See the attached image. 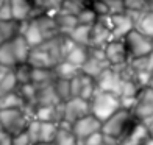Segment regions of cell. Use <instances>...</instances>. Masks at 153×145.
Instances as JSON below:
<instances>
[{
	"mask_svg": "<svg viewBox=\"0 0 153 145\" xmlns=\"http://www.w3.org/2000/svg\"><path fill=\"white\" fill-rule=\"evenodd\" d=\"M55 80H56V77L53 73V67L52 69H33L31 70V83L36 87L52 84Z\"/></svg>",
	"mask_w": 153,
	"mask_h": 145,
	"instance_id": "7402d4cb",
	"label": "cell"
},
{
	"mask_svg": "<svg viewBox=\"0 0 153 145\" xmlns=\"http://www.w3.org/2000/svg\"><path fill=\"white\" fill-rule=\"evenodd\" d=\"M24 106H25V101L22 100V97L19 95L17 91L0 97V109H14V108L24 109Z\"/></svg>",
	"mask_w": 153,
	"mask_h": 145,
	"instance_id": "f1b7e54d",
	"label": "cell"
},
{
	"mask_svg": "<svg viewBox=\"0 0 153 145\" xmlns=\"http://www.w3.org/2000/svg\"><path fill=\"white\" fill-rule=\"evenodd\" d=\"M88 114H91L89 111V101L83 100L80 97H72L66 101H61V125L71 127L75 120L81 119Z\"/></svg>",
	"mask_w": 153,
	"mask_h": 145,
	"instance_id": "5b68a950",
	"label": "cell"
},
{
	"mask_svg": "<svg viewBox=\"0 0 153 145\" xmlns=\"http://www.w3.org/2000/svg\"><path fill=\"white\" fill-rule=\"evenodd\" d=\"M59 129V123L56 122H41V142L52 144Z\"/></svg>",
	"mask_w": 153,
	"mask_h": 145,
	"instance_id": "1f68e13d",
	"label": "cell"
},
{
	"mask_svg": "<svg viewBox=\"0 0 153 145\" xmlns=\"http://www.w3.org/2000/svg\"><path fill=\"white\" fill-rule=\"evenodd\" d=\"M89 6L94 10L97 17H106V16H109V10H108V6H106V3L103 2V0H95V2H91Z\"/></svg>",
	"mask_w": 153,
	"mask_h": 145,
	"instance_id": "74e56055",
	"label": "cell"
},
{
	"mask_svg": "<svg viewBox=\"0 0 153 145\" xmlns=\"http://www.w3.org/2000/svg\"><path fill=\"white\" fill-rule=\"evenodd\" d=\"M10 139L11 137L8 134H5L2 131V128H0V145H10Z\"/></svg>",
	"mask_w": 153,
	"mask_h": 145,
	"instance_id": "bcb514c9",
	"label": "cell"
},
{
	"mask_svg": "<svg viewBox=\"0 0 153 145\" xmlns=\"http://www.w3.org/2000/svg\"><path fill=\"white\" fill-rule=\"evenodd\" d=\"M50 145H78V142H76L75 136L72 134L71 127L61 125L59 123V129H58V133Z\"/></svg>",
	"mask_w": 153,
	"mask_h": 145,
	"instance_id": "83f0119b",
	"label": "cell"
},
{
	"mask_svg": "<svg viewBox=\"0 0 153 145\" xmlns=\"http://www.w3.org/2000/svg\"><path fill=\"white\" fill-rule=\"evenodd\" d=\"M31 145H50V144H45V142H36V144H31Z\"/></svg>",
	"mask_w": 153,
	"mask_h": 145,
	"instance_id": "c3c4849f",
	"label": "cell"
},
{
	"mask_svg": "<svg viewBox=\"0 0 153 145\" xmlns=\"http://www.w3.org/2000/svg\"><path fill=\"white\" fill-rule=\"evenodd\" d=\"M30 119H33V117H30L22 108L0 109V128L10 137L24 133Z\"/></svg>",
	"mask_w": 153,
	"mask_h": 145,
	"instance_id": "3957f363",
	"label": "cell"
},
{
	"mask_svg": "<svg viewBox=\"0 0 153 145\" xmlns=\"http://www.w3.org/2000/svg\"><path fill=\"white\" fill-rule=\"evenodd\" d=\"M149 139H152V137L149 136L145 127L142 125L141 122H139L137 125L134 127V129L128 134V137H127V139H125L120 145H142L144 142H147Z\"/></svg>",
	"mask_w": 153,
	"mask_h": 145,
	"instance_id": "603a6c76",
	"label": "cell"
},
{
	"mask_svg": "<svg viewBox=\"0 0 153 145\" xmlns=\"http://www.w3.org/2000/svg\"><path fill=\"white\" fill-rule=\"evenodd\" d=\"M17 87H19V83L14 77V73H13V69H11V70L3 77V80L0 81V97L5 95V94L17 91Z\"/></svg>",
	"mask_w": 153,
	"mask_h": 145,
	"instance_id": "836d02e7",
	"label": "cell"
},
{
	"mask_svg": "<svg viewBox=\"0 0 153 145\" xmlns=\"http://www.w3.org/2000/svg\"><path fill=\"white\" fill-rule=\"evenodd\" d=\"M17 34H20V22L19 20H14V19L0 20V36L5 41H11Z\"/></svg>",
	"mask_w": 153,
	"mask_h": 145,
	"instance_id": "4316f807",
	"label": "cell"
},
{
	"mask_svg": "<svg viewBox=\"0 0 153 145\" xmlns=\"http://www.w3.org/2000/svg\"><path fill=\"white\" fill-rule=\"evenodd\" d=\"M111 30V38L113 39H123L127 34L134 28L133 19L127 11L120 14H109L105 17Z\"/></svg>",
	"mask_w": 153,
	"mask_h": 145,
	"instance_id": "ba28073f",
	"label": "cell"
},
{
	"mask_svg": "<svg viewBox=\"0 0 153 145\" xmlns=\"http://www.w3.org/2000/svg\"><path fill=\"white\" fill-rule=\"evenodd\" d=\"M102 144H105V141H103V134H102V131H97V133L86 137L85 141H81L78 145H102Z\"/></svg>",
	"mask_w": 153,
	"mask_h": 145,
	"instance_id": "ab89813d",
	"label": "cell"
},
{
	"mask_svg": "<svg viewBox=\"0 0 153 145\" xmlns=\"http://www.w3.org/2000/svg\"><path fill=\"white\" fill-rule=\"evenodd\" d=\"M10 19H13L10 2L8 0H3L2 5H0V20H10Z\"/></svg>",
	"mask_w": 153,
	"mask_h": 145,
	"instance_id": "7bdbcfd3",
	"label": "cell"
},
{
	"mask_svg": "<svg viewBox=\"0 0 153 145\" xmlns=\"http://www.w3.org/2000/svg\"><path fill=\"white\" fill-rule=\"evenodd\" d=\"M20 34L24 36L27 44H28L31 48L39 47L45 41L42 33H41V30H39V27L36 25V22H34L33 19L22 20V22H20Z\"/></svg>",
	"mask_w": 153,
	"mask_h": 145,
	"instance_id": "4fadbf2b",
	"label": "cell"
},
{
	"mask_svg": "<svg viewBox=\"0 0 153 145\" xmlns=\"http://www.w3.org/2000/svg\"><path fill=\"white\" fill-rule=\"evenodd\" d=\"M74 45H75V42L69 36H61V55H62V59H64L66 55L74 48Z\"/></svg>",
	"mask_w": 153,
	"mask_h": 145,
	"instance_id": "60d3db41",
	"label": "cell"
},
{
	"mask_svg": "<svg viewBox=\"0 0 153 145\" xmlns=\"http://www.w3.org/2000/svg\"><path fill=\"white\" fill-rule=\"evenodd\" d=\"M89 5H91L89 0H64V2L61 3L59 11H64V13H67V14L76 16L83 8H86V6H89Z\"/></svg>",
	"mask_w": 153,
	"mask_h": 145,
	"instance_id": "d6a6232c",
	"label": "cell"
},
{
	"mask_svg": "<svg viewBox=\"0 0 153 145\" xmlns=\"http://www.w3.org/2000/svg\"><path fill=\"white\" fill-rule=\"evenodd\" d=\"M91 27H92V25H80V24H78L71 33H69V38H71L75 44L89 47V38H91Z\"/></svg>",
	"mask_w": 153,
	"mask_h": 145,
	"instance_id": "d4e9b609",
	"label": "cell"
},
{
	"mask_svg": "<svg viewBox=\"0 0 153 145\" xmlns=\"http://www.w3.org/2000/svg\"><path fill=\"white\" fill-rule=\"evenodd\" d=\"M128 14L131 16V19H133L134 30H137L139 33H142L144 36L153 39V10L128 13Z\"/></svg>",
	"mask_w": 153,
	"mask_h": 145,
	"instance_id": "7c38bea8",
	"label": "cell"
},
{
	"mask_svg": "<svg viewBox=\"0 0 153 145\" xmlns=\"http://www.w3.org/2000/svg\"><path fill=\"white\" fill-rule=\"evenodd\" d=\"M2 2H3V0H0V5H2Z\"/></svg>",
	"mask_w": 153,
	"mask_h": 145,
	"instance_id": "816d5d0a",
	"label": "cell"
},
{
	"mask_svg": "<svg viewBox=\"0 0 153 145\" xmlns=\"http://www.w3.org/2000/svg\"><path fill=\"white\" fill-rule=\"evenodd\" d=\"M3 42H5V39H3V38H2V36H0V45H2V44H3Z\"/></svg>",
	"mask_w": 153,
	"mask_h": 145,
	"instance_id": "f907efd6",
	"label": "cell"
},
{
	"mask_svg": "<svg viewBox=\"0 0 153 145\" xmlns=\"http://www.w3.org/2000/svg\"><path fill=\"white\" fill-rule=\"evenodd\" d=\"M105 58L111 67H120L128 63V53L125 48L123 39H111L109 42L103 47Z\"/></svg>",
	"mask_w": 153,
	"mask_h": 145,
	"instance_id": "30bf717a",
	"label": "cell"
},
{
	"mask_svg": "<svg viewBox=\"0 0 153 145\" xmlns=\"http://www.w3.org/2000/svg\"><path fill=\"white\" fill-rule=\"evenodd\" d=\"M123 3H125V11H128V13L150 10V6L145 0H123Z\"/></svg>",
	"mask_w": 153,
	"mask_h": 145,
	"instance_id": "8d00e7d4",
	"label": "cell"
},
{
	"mask_svg": "<svg viewBox=\"0 0 153 145\" xmlns=\"http://www.w3.org/2000/svg\"><path fill=\"white\" fill-rule=\"evenodd\" d=\"M53 19H55V24H56L58 33L61 34V36H69V33L78 25L76 17L74 14H67V13L59 11V10L53 14Z\"/></svg>",
	"mask_w": 153,
	"mask_h": 145,
	"instance_id": "ac0fdd59",
	"label": "cell"
},
{
	"mask_svg": "<svg viewBox=\"0 0 153 145\" xmlns=\"http://www.w3.org/2000/svg\"><path fill=\"white\" fill-rule=\"evenodd\" d=\"M31 70H33V67L28 63H19L13 67V73H14L19 84L31 83Z\"/></svg>",
	"mask_w": 153,
	"mask_h": 145,
	"instance_id": "f546056e",
	"label": "cell"
},
{
	"mask_svg": "<svg viewBox=\"0 0 153 145\" xmlns=\"http://www.w3.org/2000/svg\"><path fill=\"white\" fill-rule=\"evenodd\" d=\"M53 73L56 78H61V80H72L74 77H76L78 73H81L80 67H76L71 63H67L66 59L59 61L58 64L53 66Z\"/></svg>",
	"mask_w": 153,
	"mask_h": 145,
	"instance_id": "44dd1931",
	"label": "cell"
},
{
	"mask_svg": "<svg viewBox=\"0 0 153 145\" xmlns=\"http://www.w3.org/2000/svg\"><path fill=\"white\" fill-rule=\"evenodd\" d=\"M10 145H31V142H30V139L27 137L25 131H24V133H20V134L13 136L10 139Z\"/></svg>",
	"mask_w": 153,
	"mask_h": 145,
	"instance_id": "b9f144b4",
	"label": "cell"
},
{
	"mask_svg": "<svg viewBox=\"0 0 153 145\" xmlns=\"http://www.w3.org/2000/svg\"><path fill=\"white\" fill-rule=\"evenodd\" d=\"M53 87H55V92H56L59 101H66V100L71 98V86H69V80L56 78L53 81Z\"/></svg>",
	"mask_w": 153,
	"mask_h": 145,
	"instance_id": "e575fe53",
	"label": "cell"
},
{
	"mask_svg": "<svg viewBox=\"0 0 153 145\" xmlns=\"http://www.w3.org/2000/svg\"><path fill=\"white\" fill-rule=\"evenodd\" d=\"M71 131L75 136L76 142L80 144L81 141H85L91 134L97 133V131H102V122L97 117H94L92 114H88L85 117H81V119L75 120L71 125Z\"/></svg>",
	"mask_w": 153,
	"mask_h": 145,
	"instance_id": "8992f818",
	"label": "cell"
},
{
	"mask_svg": "<svg viewBox=\"0 0 153 145\" xmlns=\"http://www.w3.org/2000/svg\"><path fill=\"white\" fill-rule=\"evenodd\" d=\"M102 145H106V144H102Z\"/></svg>",
	"mask_w": 153,
	"mask_h": 145,
	"instance_id": "db71d44e",
	"label": "cell"
},
{
	"mask_svg": "<svg viewBox=\"0 0 153 145\" xmlns=\"http://www.w3.org/2000/svg\"><path fill=\"white\" fill-rule=\"evenodd\" d=\"M27 63H28L33 69H52L55 66V61L52 59L50 53H48L42 45L31 48L28 58H27Z\"/></svg>",
	"mask_w": 153,
	"mask_h": 145,
	"instance_id": "5bb4252c",
	"label": "cell"
},
{
	"mask_svg": "<svg viewBox=\"0 0 153 145\" xmlns=\"http://www.w3.org/2000/svg\"><path fill=\"white\" fill-rule=\"evenodd\" d=\"M64 0H47V6H48V13H56L61 8V3Z\"/></svg>",
	"mask_w": 153,
	"mask_h": 145,
	"instance_id": "f6af8a7d",
	"label": "cell"
},
{
	"mask_svg": "<svg viewBox=\"0 0 153 145\" xmlns=\"http://www.w3.org/2000/svg\"><path fill=\"white\" fill-rule=\"evenodd\" d=\"M10 44H11V48H13V53H14V58L17 61V64L19 63H27V58H28V55H30L31 47L27 44V41L24 39L22 34H17L16 38H13L10 41Z\"/></svg>",
	"mask_w": 153,
	"mask_h": 145,
	"instance_id": "d6986e66",
	"label": "cell"
},
{
	"mask_svg": "<svg viewBox=\"0 0 153 145\" xmlns=\"http://www.w3.org/2000/svg\"><path fill=\"white\" fill-rule=\"evenodd\" d=\"M111 38V30L105 17H99L97 22L91 27V38H89V47H100L103 48Z\"/></svg>",
	"mask_w": 153,
	"mask_h": 145,
	"instance_id": "8fae6325",
	"label": "cell"
},
{
	"mask_svg": "<svg viewBox=\"0 0 153 145\" xmlns=\"http://www.w3.org/2000/svg\"><path fill=\"white\" fill-rule=\"evenodd\" d=\"M64 59L67 61V63L76 66V67H81L83 64H85V61L88 59V47L75 44L72 50L64 56Z\"/></svg>",
	"mask_w": 153,
	"mask_h": 145,
	"instance_id": "484cf974",
	"label": "cell"
},
{
	"mask_svg": "<svg viewBox=\"0 0 153 145\" xmlns=\"http://www.w3.org/2000/svg\"><path fill=\"white\" fill-rule=\"evenodd\" d=\"M75 17H76V22H78L80 25H94V24L97 22V19H99L91 6L83 8Z\"/></svg>",
	"mask_w": 153,
	"mask_h": 145,
	"instance_id": "d590c367",
	"label": "cell"
},
{
	"mask_svg": "<svg viewBox=\"0 0 153 145\" xmlns=\"http://www.w3.org/2000/svg\"><path fill=\"white\" fill-rule=\"evenodd\" d=\"M120 109V98L119 95L111 94V92H103L99 91L92 95V98L89 100V111L94 117H97L102 123L106 119H109L116 111Z\"/></svg>",
	"mask_w": 153,
	"mask_h": 145,
	"instance_id": "7a4b0ae2",
	"label": "cell"
},
{
	"mask_svg": "<svg viewBox=\"0 0 153 145\" xmlns=\"http://www.w3.org/2000/svg\"><path fill=\"white\" fill-rule=\"evenodd\" d=\"M108 67H111V66L108 64V61L105 58H97V56H92V55L88 53V59L85 61V64L80 67V70H81V73H85L88 77L95 80Z\"/></svg>",
	"mask_w": 153,
	"mask_h": 145,
	"instance_id": "2e32d148",
	"label": "cell"
},
{
	"mask_svg": "<svg viewBox=\"0 0 153 145\" xmlns=\"http://www.w3.org/2000/svg\"><path fill=\"white\" fill-rule=\"evenodd\" d=\"M59 98L56 92H55L53 83L47 84L42 87H38V94H36V106H44V105H58Z\"/></svg>",
	"mask_w": 153,
	"mask_h": 145,
	"instance_id": "ffe728a7",
	"label": "cell"
},
{
	"mask_svg": "<svg viewBox=\"0 0 153 145\" xmlns=\"http://www.w3.org/2000/svg\"><path fill=\"white\" fill-rule=\"evenodd\" d=\"M145 2L149 3V6H150V8H152V6H153V0H145Z\"/></svg>",
	"mask_w": 153,
	"mask_h": 145,
	"instance_id": "681fc988",
	"label": "cell"
},
{
	"mask_svg": "<svg viewBox=\"0 0 153 145\" xmlns=\"http://www.w3.org/2000/svg\"><path fill=\"white\" fill-rule=\"evenodd\" d=\"M139 123L136 115L128 109L120 108L102 123V134L106 145H120Z\"/></svg>",
	"mask_w": 153,
	"mask_h": 145,
	"instance_id": "6da1fadb",
	"label": "cell"
},
{
	"mask_svg": "<svg viewBox=\"0 0 153 145\" xmlns=\"http://www.w3.org/2000/svg\"><path fill=\"white\" fill-rule=\"evenodd\" d=\"M142 125L145 127V129H147V133H149V136L153 139V114L150 115V117H147V119H144L142 122Z\"/></svg>",
	"mask_w": 153,
	"mask_h": 145,
	"instance_id": "ee69618b",
	"label": "cell"
},
{
	"mask_svg": "<svg viewBox=\"0 0 153 145\" xmlns=\"http://www.w3.org/2000/svg\"><path fill=\"white\" fill-rule=\"evenodd\" d=\"M122 81H123V78H122L120 72L114 67H108L95 78V84H97L99 91L119 95L120 87H122Z\"/></svg>",
	"mask_w": 153,
	"mask_h": 145,
	"instance_id": "52a82bcc",
	"label": "cell"
},
{
	"mask_svg": "<svg viewBox=\"0 0 153 145\" xmlns=\"http://www.w3.org/2000/svg\"><path fill=\"white\" fill-rule=\"evenodd\" d=\"M0 64L5 66V67H8V69H13L17 64L10 41H5V42L0 45Z\"/></svg>",
	"mask_w": 153,
	"mask_h": 145,
	"instance_id": "4dcf8cb0",
	"label": "cell"
},
{
	"mask_svg": "<svg viewBox=\"0 0 153 145\" xmlns=\"http://www.w3.org/2000/svg\"><path fill=\"white\" fill-rule=\"evenodd\" d=\"M53 14H55V13H42V14L33 17V20L39 27V30H41V33H42V36H44L45 41L52 39V38H56V36H61V34L58 33Z\"/></svg>",
	"mask_w": 153,
	"mask_h": 145,
	"instance_id": "9a60e30c",
	"label": "cell"
},
{
	"mask_svg": "<svg viewBox=\"0 0 153 145\" xmlns=\"http://www.w3.org/2000/svg\"><path fill=\"white\" fill-rule=\"evenodd\" d=\"M131 112L136 115L139 122L153 114V86H145L139 89L136 95V105Z\"/></svg>",
	"mask_w": 153,
	"mask_h": 145,
	"instance_id": "9c48e42d",
	"label": "cell"
},
{
	"mask_svg": "<svg viewBox=\"0 0 153 145\" xmlns=\"http://www.w3.org/2000/svg\"><path fill=\"white\" fill-rule=\"evenodd\" d=\"M106 3L109 14H120V13H125V3L123 0H103Z\"/></svg>",
	"mask_w": 153,
	"mask_h": 145,
	"instance_id": "f35d334b",
	"label": "cell"
},
{
	"mask_svg": "<svg viewBox=\"0 0 153 145\" xmlns=\"http://www.w3.org/2000/svg\"><path fill=\"white\" fill-rule=\"evenodd\" d=\"M10 8H11V16L14 20H28L33 14V5L31 0H8Z\"/></svg>",
	"mask_w": 153,
	"mask_h": 145,
	"instance_id": "e0dca14e",
	"label": "cell"
},
{
	"mask_svg": "<svg viewBox=\"0 0 153 145\" xmlns=\"http://www.w3.org/2000/svg\"><path fill=\"white\" fill-rule=\"evenodd\" d=\"M152 86H153V80H152Z\"/></svg>",
	"mask_w": 153,
	"mask_h": 145,
	"instance_id": "f5cc1de1",
	"label": "cell"
},
{
	"mask_svg": "<svg viewBox=\"0 0 153 145\" xmlns=\"http://www.w3.org/2000/svg\"><path fill=\"white\" fill-rule=\"evenodd\" d=\"M10 70H11V69H8V67H5V66H2V64H0V81L3 80V77H5V75L8 73Z\"/></svg>",
	"mask_w": 153,
	"mask_h": 145,
	"instance_id": "7dc6e473",
	"label": "cell"
},
{
	"mask_svg": "<svg viewBox=\"0 0 153 145\" xmlns=\"http://www.w3.org/2000/svg\"><path fill=\"white\" fill-rule=\"evenodd\" d=\"M123 44L128 53V59L149 56L153 52V39L144 36L142 33H139L134 28L123 38Z\"/></svg>",
	"mask_w": 153,
	"mask_h": 145,
	"instance_id": "277c9868",
	"label": "cell"
},
{
	"mask_svg": "<svg viewBox=\"0 0 153 145\" xmlns=\"http://www.w3.org/2000/svg\"><path fill=\"white\" fill-rule=\"evenodd\" d=\"M95 92H97L95 80L88 77V75H85V73H80V94H78V97L89 101Z\"/></svg>",
	"mask_w": 153,
	"mask_h": 145,
	"instance_id": "cb8c5ba5",
	"label": "cell"
}]
</instances>
